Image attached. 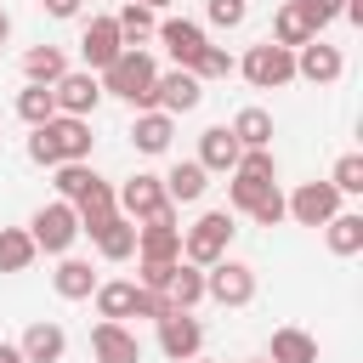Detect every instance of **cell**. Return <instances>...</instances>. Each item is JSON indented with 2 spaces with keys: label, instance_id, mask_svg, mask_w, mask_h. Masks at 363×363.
<instances>
[{
  "label": "cell",
  "instance_id": "obj_35",
  "mask_svg": "<svg viewBox=\"0 0 363 363\" xmlns=\"http://www.w3.org/2000/svg\"><path fill=\"white\" fill-rule=\"evenodd\" d=\"M329 187H335L340 199H357V193H363V153H340L335 170H329Z\"/></svg>",
  "mask_w": 363,
  "mask_h": 363
},
{
  "label": "cell",
  "instance_id": "obj_34",
  "mask_svg": "<svg viewBox=\"0 0 363 363\" xmlns=\"http://www.w3.org/2000/svg\"><path fill=\"white\" fill-rule=\"evenodd\" d=\"M113 28H119V40H125V45H142V40L159 28V17H153L147 6H130V0H125V6L113 11Z\"/></svg>",
  "mask_w": 363,
  "mask_h": 363
},
{
  "label": "cell",
  "instance_id": "obj_5",
  "mask_svg": "<svg viewBox=\"0 0 363 363\" xmlns=\"http://www.w3.org/2000/svg\"><path fill=\"white\" fill-rule=\"evenodd\" d=\"M28 238H34L40 255H68L74 238H79V216H74V204H62V199L40 204V210L28 216Z\"/></svg>",
  "mask_w": 363,
  "mask_h": 363
},
{
  "label": "cell",
  "instance_id": "obj_38",
  "mask_svg": "<svg viewBox=\"0 0 363 363\" xmlns=\"http://www.w3.org/2000/svg\"><path fill=\"white\" fill-rule=\"evenodd\" d=\"M204 17H210V28H244L250 0H204Z\"/></svg>",
  "mask_w": 363,
  "mask_h": 363
},
{
  "label": "cell",
  "instance_id": "obj_7",
  "mask_svg": "<svg viewBox=\"0 0 363 363\" xmlns=\"http://www.w3.org/2000/svg\"><path fill=\"white\" fill-rule=\"evenodd\" d=\"M204 301H216V306H250L255 301V267L221 255L216 267H204Z\"/></svg>",
  "mask_w": 363,
  "mask_h": 363
},
{
  "label": "cell",
  "instance_id": "obj_30",
  "mask_svg": "<svg viewBox=\"0 0 363 363\" xmlns=\"http://www.w3.org/2000/svg\"><path fill=\"white\" fill-rule=\"evenodd\" d=\"M227 130L238 136L244 153H250V147H272V113H267V108H238Z\"/></svg>",
  "mask_w": 363,
  "mask_h": 363
},
{
  "label": "cell",
  "instance_id": "obj_26",
  "mask_svg": "<svg viewBox=\"0 0 363 363\" xmlns=\"http://www.w3.org/2000/svg\"><path fill=\"white\" fill-rule=\"evenodd\" d=\"M164 301H170V312H193V306L204 301V267L176 261V272H170V284H164Z\"/></svg>",
  "mask_w": 363,
  "mask_h": 363
},
{
  "label": "cell",
  "instance_id": "obj_17",
  "mask_svg": "<svg viewBox=\"0 0 363 363\" xmlns=\"http://www.w3.org/2000/svg\"><path fill=\"white\" fill-rule=\"evenodd\" d=\"M119 51H125V40H119L113 17H91V23L79 28V57H85V68H91V74H102Z\"/></svg>",
  "mask_w": 363,
  "mask_h": 363
},
{
  "label": "cell",
  "instance_id": "obj_14",
  "mask_svg": "<svg viewBox=\"0 0 363 363\" xmlns=\"http://www.w3.org/2000/svg\"><path fill=\"white\" fill-rule=\"evenodd\" d=\"M199 102H204V85H199L187 68H170V74L153 79V108L170 113V119H176V113H193Z\"/></svg>",
  "mask_w": 363,
  "mask_h": 363
},
{
  "label": "cell",
  "instance_id": "obj_9",
  "mask_svg": "<svg viewBox=\"0 0 363 363\" xmlns=\"http://www.w3.org/2000/svg\"><path fill=\"white\" fill-rule=\"evenodd\" d=\"M340 216V193L329 187V182H301L289 199H284V221H295V227H323V221H335Z\"/></svg>",
  "mask_w": 363,
  "mask_h": 363
},
{
  "label": "cell",
  "instance_id": "obj_8",
  "mask_svg": "<svg viewBox=\"0 0 363 363\" xmlns=\"http://www.w3.org/2000/svg\"><path fill=\"white\" fill-rule=\"evenodd\" d=\"M113 204H119V216H125V221H136V227H142V221H153L170 199H164V182H159L153 170H136L130 182H119V187H113Z\"/></svg>",
  "mask_w": 363,
  "mask_h": 363
},
{
  "label": "cell",
  "instance_id": "obj_39",
  "mask_svg": "<svg viewBox=\"0 0 363 363\" xmlns=\"http://www.w3.org/2000/svg\"><path fill=\"white\" fill-rule=\"evenodd\" d=\"M301 11H306V23H312V34H323L340 11H346V0H295Z\"/></svg>",
  "mask_w": 363,
  "mask_h": 363
},
{
  "label": "cell",
  "instance_id": "obj_28",
  "mask_svg": "<svg viewBox=\"0 0 363 363\" xmlns=\"http://www.w3.org/2000/svg\"><path fill=\"white\" fill-rule=\"evenodd\" d=\"M323 244H329V255H357L363 250V216L357 210H340L335 221H323Z\"/></svg>",
  "mask_w": 363,
  "mask_h": 363
},
{
  "label": "cell",
  "instance_id": "obj_15",
  "mask_svg": "<svg viewBox=\"0 0 363 363\" xmlns=\"http://www.w3.org/2000/svg\"><path fill=\"white\" fill-rule=\"evenodd\" d=\"M91 363H142V340H136V329L102 318V323L91 329Z\"/></svg>",
  "mask_w": 363,
  "mask_h": 363
},
{
  "label": "cell",
  "instance_id": "obj_37",
  "mask_svg": "<svg viewBox=\"0 0 363 363\" xmlns=\"http://www.w3.org/2000/svg\"><path fill=\"white\" fill-rule=\"evenodd\" d=\"M91 176H96L91 164H57V170H51V187H57V199H62V204H74V199L85 193V182H91Z\"/></svg>",
  "mask_w": 363,
  "mask_h": 363
},
{
  "label": "cell",
  "instance_id": "obj_36",
  "mask_svg": "<svg viewBox=\"0 0 363 363\" xmlns=\"http://www.w3.org/2000/svg\"><path fill=\"white\" fill-rule=\"evenodd\" d=\"M233 68H238V57H227V51H221V45H204V51H199V62H193V68H187V74H193V79H199V85H204V79H227V74H233Z\"/></svg>",
  "mask_w": 363,
  "mask_h": 363
},
{
  "label": "cell",
  "instance_id": "obj_45",
  "mask_svg": "<svg viewBox=\"0 0 363 363\" xmlns=\"http://www.w3.org/2000/svg\"><path fill=\"white\" fill-rule=\"evenodd\" d=\"M6 40H11V17L0 11V45H6Z\"/></svg>",
  "mask_w": 363,
  "mask_h": 363
},
{
  "label": "cell",
  "instance_id": "obj_1",
  "mask_svg": "<svg viewBox=\"0 0 363 363\" xmlns=\"http://www.w3.org/2000/svg\"><path fill=\"white\" fill-rule=\"evenodd\" d=\"M153 79H159V62L147 57V45H125V51L96 74L102 96H119V102H130L136 113L153 108Z\"/></svg>",
  "mask_w": 363,
  "mask_h": 363
},
{
  "label": "cell",
  "instance_id": "obj_21",
  "mask_svg": "<svg viewBox=\"0 0 363 363\" xmlns=\"http://www.w3.org/2000/svg\"><path fill=\"white\" fill-rule=\"evenodd\" d=\"M170 136H176V119H170V113H159V108H147V113H136V119H130V147H136V153H147V159L170 153Z\"/></svg>",
  "mask_w": 363,
  "mask_h": 363
},
{
  "label": "cell",
  "instance_id": "obj_18",
  "mask_svg": "<svg viewBox=\"0 0 363 363\" xmlns=\"http://www.w3.org/2000/svg\"><path fill=\"white\" fill-rule=\"evenodd\" d=\"M74 216H79V233H102L113 216H119V204H113V182H102V176H91L85 182V193L74 199Z\"/></svg>",
  "mask_w": 363,
  "mask_h": 363
},
{
  "label": "cell",
  "instance_id": "obj_2",
  "mask_svg": "<svg viewBox=\"0 0 363 363\" xmlns=\"http://www.w3.org/2000/svg\"><path fill=\"white\" fill-rule=\"evenodd\" d=\"M91 147H96L91 119H68V113L45 119V125L28 136V159H34V164H45V170H57V164H85V159H91Z\"/></svg>",
  "mask_w": 363,
  "mask_h": 363
},
{
  "label": "cell",
  "instance_id": "obj_27",
  "mask_svg": "<svg viewBox=\"0 0 363 363\" xmlns=\"http://www.w3.org/2000/svg\"><path fill=\"white\" fill-rule=\"evenodd\" d=\"M62 74H68L62 45H28V51H23V79H28V85H57Z\"/></svg>",
  "mask_w": 363,
  "mask_h": 363
},
{
  "label": "cell",
  "instance_id": "obj_24",
  "mask_svg": "<svg viewBox=\"0 0 363 363\" xmlns=\"http://www.w3.org/2000/svg\"><path fill=\"white\" fill-rule=\"evenodd\" d=\"M267 363H318V340H312L306 329L284 323V329H272V340H267Z\"/></svg>",
  "mask_w": 363,
  "mask_h": 363
},
{
  "label": "cell",
  "instance_id": "obj_42",
  "mask_svg": "<svg viewBox=\"0 0 363 363\" xmlns=\"http://www.w3.org/2000/svg\"><path fill=\"white\" fill-rule=\"evenodd\" d=\"M250 221H261V227H278V221H284V193L272 187V193H267V199L250 210Z\"/></svg>",
  "mask_w": 363,
  "mask_h": 363
},
{
  "label": "cell",
  "instance_id": "obj_13",
  "mask_svg": "<svg viewBox=\"0 0 363 363\" xmlns=\"http://www.w3.org/2000/svg\"><path fill=\"white\" fill-rule=\"evenodd\" d=\"M340 74H346L340 45H329V40H306V45L295 51V79H306V85H335Z\"/></svg>",
  "mask_w": 363,
  "mask_h": 363
},
{
  "label": "cell",
  "instance_id": "obj_16",
  "mask_svg": "<svg viewBox=\"0 0 363 363\" xmlns=\"http://www.w3.org/2000/svg\"><path fill=\"white\" fill-rule=\"evenodd\" d=\"M153 34H159V40H164V51L176 57V68H193V62H199V51L210 45V34H204L193 17H164Z\"/></svg>",
  "mask_w": 363,
  "mask_h": 363
},
{
  "label": "cell",
  "instance_id": "obj_11",
  "mask_svg": "<svg viewBox=\"0 0 363 363\" xmlns=\"http://www.w3.org/2000/svg\"><path fill=\"white\" fill-rule=\"evenodd\" d=\"M51 102H57V113H68V119H91L96 102H102V85H96L91 68H68V74L51 85Z\"/></svg>",
  "mask_w": 363,
  "mask_h": 363
},
{
  "label": "cell",
  "instance_id": "obj_4",
  "mask_svg": "<svg viewBox=\"0 0 363 363\" xmlns=\"http://www.w3.org/2000/svg\"><path fill=\"white\" fill-rule=\"evenodd\" d=\"M233 210H204L193 227H182V261H193V267H216L221 255H227V244H233Z\"/></svg>",
  "mask_w": 363,
  "mask_h": 363
},
{
  "label": "cell",
  "instance_id": "obj_19",
  "mask_svg": "<svg viewBox=\"0 0 363 363\" xmlns=\"http://www.w3.org/2000/svg\"><path fill=\"white\" fill-rule=\"evenodd\" d=\"M17 352H23V363H62L68 357V335H62V323L34 318L23 329V340H17Z\"/></svg>",
  "mask_w": 363,
  "mask_h": 363
},
{
  "label": "cell",
  "instance_id": "obj_44",
  "mask_svg": "<svg viewBox=\"0 0 363 363\" xmlns=\"http://www.w3.org/2000/svg\"><path fill=\"white\" fill-rule=\"evenodd\" d=\"M0 363H23V352H17V340H0Z\"/></svg>",
  "mask_w": 363,
  "mask_h": 363
},
{
  "label": "cell",
  "instance_id": "obj_22",
  "mask_svg": "<svg viewBox=\"0 0 363 363\" xmlns=\"http://www.w3.org/2000/svg\"><path fill=\"white\" fill-rule=\"evenodd\" d=\"M159 182H164V199H170V204H199V199H204V187H210V176H204V164H199V159H176Z\"/></svg>",
  "mask_w": 363,
  "mask_h": 363
},
{
  "label": "cell",
  "instance_id": "obj_6",
  "mask_svg": "<svg viewBox=\"0 0 363 363\" xmlns=\"http://www.w3.org/2000/svg\"><path fill=\"white\" fill-rule=\"evenodd\" d=\"M233 74H244L255 91H278V85H289V79H295V51H284V45L261 40V45H250V51L238 57V68H233Z\"/></svg>",
  "mask_w": 363,
  "mask_h": 363
},
{
  "label": "cell",
  "instance_id": "obj_29",
  "mask_svg": "<svg viewBox=\"0 0 363 363\" xmlns=\"http://www.w3.org/2000/svg\"><path fill=\"white\" fill-rule=\"evenodd\" d=\"M96 318H108V323H125L130 318V306H136V284L130 278H108V284H96Z\"/></svg>",
  "mask_w": 363,
  "mask_h": 363
},
{
  "label": "cell",
  "instance_id": "obj_12",
  "mask_svg": "<svg viewBox=\"0 0 363 363\" xmlns=\"http://www.w3.org/2000/svg\"><path fill=\"white\" fill-rule=\"evenodd\" d=\"M159 352H164L170 363L199 357V352H204V323H199L193 312H164V318H159Z\"/></svg>",
  "mask_w": 363,
  "mask_h": 363
},
{
  "label": "cell",
  "instance_id": "obj_40",
  "mask_svg": "<svg viewBox=\"0 0 363 363\" xmlns=\"http://www.w3.org/2000/svg\"><path fill=\"white\" fill-rule=\"evenodd\" d=\"M164 312H170V301H164L159 289H142V284H136V306H130V318H147V323H159Z\"/></svg>",
  "mask_w": 363,
  "mask_h": 363
},
{
  "label": "cell",
  "instance_id": "obj_20",
  "mask_svg": "<svg viewBox=\"0 0 363 363\" xmlns=\"http://www.w3.org/2000/svg\"><path fill=\"white\" fill-rule=\"evenodd\" d=\"M238 159H244V147H238V136H233L227 125H210V130L199 136V164H204V176H233Z\"/></svg>",
  "mask_w": 363,
  "mask_h": 363
},
{
  "label": "cell",
  "instance_id": "obj_41",
  "mask_svg": "<svg viewBox=\"0 0 363 363\" xmlns=\"http://www.w3.org/2000/svg\"><path fill=\"white\" fill-rule=\"evenodd\" d=\"M170 272H176V261H142V272H136V284H142V289H159V295H164V284H170Z\"/></svg>",
  "mask_w": 363,
  "mask_h": 363
},
{
  "label": "cell",
  "instance_id": "obj_31",
  "mask_svg": "<svg viewBox=\"0 0 363 363\" xmlns=\"http://www.w3.org/2000/svg\"><path fill=\"white\" fill-rule=\"evenodd\" d=\"M91 244H96V255H102V261H130V255H136V221L113 216V221H108Z\"/></svg>",
  "mask_w": 363,
  "mask_h": 363
},
{
  "label": "cell",
  "instance_id": "obj_10",
  "mask_svg": "<svg viewBox=\"0 0 363 363\" xmlns=\"http://www.w3.org/2000/svg\"><path fill=\"white\" fill-rule=\"evenodd\" d=\"M136 261H182V227H176V204H164L153 221L136 227Z\"/></svg>",
  "mask_w": 363,
  "mask_h": 363
},
{
  "label": "cell",
  "instance_id": "obj_43",
  "mask_svg": "<svg viewBox=\"0 0 363 363\" xmlns=\"http://www.w3.org/2000/svg\"><path fill=\"white\" fill-rule=\"evenodd\" d=\"M40 6H45V17L68 23V17H79V6H85V0H40Z\"/></svg>",
  "mask_w": 363,
  "mask_h": 363
},
{
  "label": "cell",
  "instance_id": "obj_32",
  "mask_svg": "<svg viewBox=\"0 0 363 363\" xmlns=\"http://www.w3.org/2000/svg\"><path fill=\"white\" fill-rule=\"evenodd\" d=\"M34 238H28V227H0V272H28L34 267Z\"/></svg>",
  "mask_w": 363,
  "mask_h": 363
},
{
  "label": "cell",
  "instance_id": "obj_47",
  "mask_svg": "<svg viewBox=\"0 0 363 363\" xmlns=\"http://www.w3.org/2000/svg\"><path fill=\"white\" fill-rule=\"evenodd\" d=\"M187 363H210V357H187Z\"/></svg>",
  "mask_w": 363,
  "mask_h": 363
},
{
  "label": "cell",
  "instance_id": "obj_23",
  "mask_svg": "<svg viewBox=\"0 0 363 363\" xmlns=\"http://www.w3.org/2000/svg\"><path fill=\"white\" fill-rule=\"evenodd\" d=\"M96 272H91V261H79V255H62L57 261V272H51V289L62 295V301H91L96 295Z\"/></svg>",
  "mask_w": 363,
  "mask_h": 363
},
{
  "label": "cell",
  "instance_id": "obj_46",
  "mask_svg": "<svg viewBox=\"0 0 363 363\" xmlns=\"http://www.w3.org/2000/svg\"><path fill=\"white\" fill-rule=\"evenodd\" d=\"M130 6H147V11H164L170 0H130Z\"/></svg>",
  "mask_w": 363,
  "mask_h": 363
},
{
  "label": "cell",
  "instance_id": "obj_3",
  "mask_svg": "<svg viewBox=\"0 0 363 363\" xmlns=\"http://www.w3.org/2000/svg\"><path fill=\"white\" fill-rule=\"evenodd\" d=\"M272 187H278V159H272V147H250V153L238 159V170L227 176V204L250 216Z\"/></svg>",
  "mask_w": 363,
  "mask_h": 363
},
{
  "label": "cell",
  "instance_id": "obj_25",
  "mask_svg": "<svg viewBox=\"0 0 363 363\" xmlns=\"http://www.w3.org/2000/svg\"><path fill=\"white\" fill-rule=\"evenodd\" d=\"M267 40H272V45H284V51H301V45H306V40H318V34H312L306 11H301L295 0H284V6L272 11V34H267Z\"/></svg>",
  "mask_w": 363,
  "mask_h": 363
},
{
  "label": "cell",
  "instance_id": "obj_33",
  "mask_svg": "<svg viewBox=\"0 0 363 363\" xmlns=\"http://www.w3.org/2000/svg\"><path fill=\"white\" fill-rule=\"evenodd\" d=\"M17 119L28 130H40L45 119H57V102H51V85H23L17 91Z\"/></svg>",
  "mask_w": 363,
  "mask_h": 363
},
{
  "label": "cell",
  "instance_id": "obj_48",
  "mask_svg": "<svg viewBox=\"0 0 363 363\" xmlns=\"http://www.w3.org/2000/svg\"><path fill=\"white\" fill-rule=\"evenodd\" d=\"M250 363H267V357H250Z\"/></svg>",
  "mask_w": 363,
  "mask_h": 363
}]
</instances>
